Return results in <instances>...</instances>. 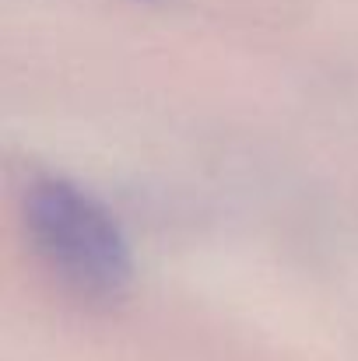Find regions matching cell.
Here are the masks:
<instances>
[{"label": "cell", "instance_id": "1", "mask_svg": "<svg viewBox=\"0 0 358 361\" xmlns=\"http://www.w3.org/2000/svg\"><path fill=\"white\" fill-rule=\"evenodd\" d=\"M25 221L42 263L81 298L109 302L130 284V245L117 218L81 186L42 179L25 197Z\"/></svg>", "mask_w": 358, "mask_h": 361}]
</instances>
